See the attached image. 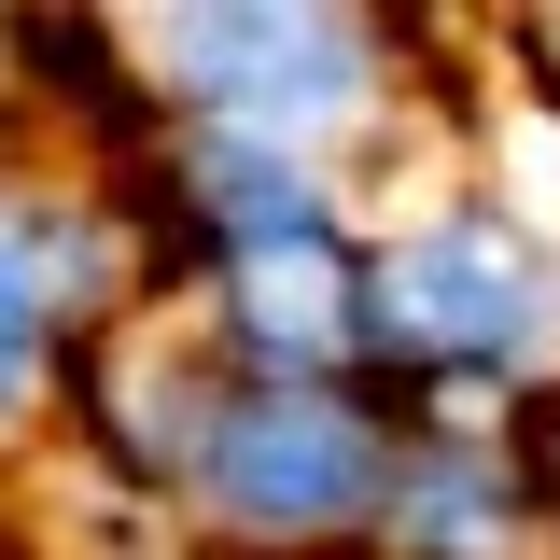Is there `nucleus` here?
Wrapping results in <instances>:
<instances>
[{
    "label": "nucleus",
    "mask_w": 560,
    "mask_h": 560,
    "mask_svg": "<svg viewBox=\"0 0 560 560\" xmlns=\"http://www.w3.org/2000/svg\"><path fill=\"white\" fill-rule=\"evenodd\" d=\"M224 308H238V337L267 350L280 378H323L350 337H364V280L323 253V238H280V253H238L224 280Z\"/></svg>",
    "instance_id": "20e7f679"
},
{
    "label": "nucleus",
    "mask_w": 560,
    "mask_h": 560,
    "mask_svg": "<svg viewBox=\"0 0 560 560\" xmlns=\"http://www.w3.org/2000/svg\"><path fill=\"white\" fill-rule=\"evenodd\" d=\"M197 490L238 518V533H350L378 490H393V448L378 420L337 407L323 378H267V393H224L197 434Z\"/></svg>",
    "instance_id": "f03ea898"
},
{
    "label": "nucleus",
    "mask_w": 560,
    "mask_h": 560,
    "mask_svg": "<svg viewBox=\"0 0 560 560\" xmlns=\"http://www.w3.org/2000/svg\"><path fill=\"white\" fill-rule=\"evenodd\" d=\"M183 197L210 210V224H224V238H238V253H280V238H323V183H308V168H294V140H210L197 154V183H183Z\"/></svg>",
    "instance_id": "423d86ee"
},
{
    "label": "nucleus",
    "mask_w": 560,
    "mask_h": 560,
    "mask_svg": "<svg viewBox=\"0 0 560 560\" xmlns=\"http://www.w3.org/2000/svg\"><path fill=\"white\" fill-rule=\"evenodd\" d=\"M393 547L407 560H504L518 547V490H504V463L490 448H420V463H393Z\"/></svg>",
    "instance_id": "39448f33"
},
{
    "label": "nucleus",
    "mask_w": 560,
    "mask_h": 560,
    "mask_svg": "<svg viewBox=\"0 0 560 560\" xmlns=\"http://www.w3.org/2000/svg\"><path fill=\"white\" fill-rule=\"evenodd\" d=\"M43 337H57V238L0 210V407H28V378H43Z\"/></svg>",
    "instance_id": "0eeeda50"
},
{
    "label": "nucleus",
    "mask_w": 560,
    "mask_h": 560,
    "mask_svg": "<svg viewBox=\"0 0 560 560\" xmlns=\"http://www.w3.org/2000/svg\"><path fill=\"white\" fill-rule=\"evenodd\" d=\"M154 70L197 84L238 140H294L364 98V28L350 14H154Z\"/></svg>",
    "instance_id": "7ed1b4c3"
},
{
    "label": "nucleus",
    "mask_w": 560,
    "mask_h": 560,
    "mask_svg": "<svg viewBox=\"0 0 560 560\" xmlns=\"http://www.w3.org/2000/svg\"><path fill=\"white\" fill-rule=\"evenodd\" d=\"M364 337L407 350V364H463V378H504V364H547L560 337V280L518 224L490 210H448L393 238V267H364Z\"/></svg>",
    "instance_id": "f257e3e1"
}]
</instances>
